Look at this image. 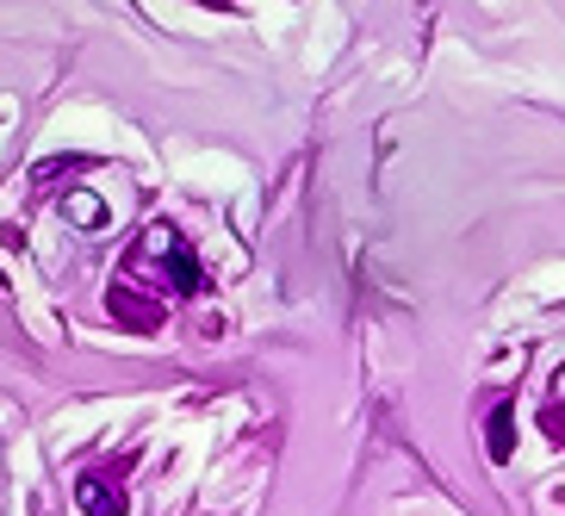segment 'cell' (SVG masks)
I'll return each mask as SVG.
<instances>
[{
    "mask_svg": "<svg viewBox=\"0 0 565 516\" xmlns=\"http://www.w3.org/2000/svg\"><path fill=\"white\" fill-rule=\"evenodd\" d=\"M200 255L174 224H150L131 250L118 255L113 286H106V312L137 336H156L168 324V305H181L200 293Z\"/></svg>",
    "mask_w": 565,
    "mask_h": 516,
    "instance_id": "obj_1",
    "label": "cell"
},
{
    "mask_svg": "<svg viewBox=\"0 0 565 516\" xmlns=\"http://www.w3.org/2000/svg\"><path fill=\"white\" fill-rule=\"evenodd\" d=\"M75 504H82L87 516H125V492L113 485V473H82Z\"/></svg>",
    "mask_w": 565,
    "mask_h": 516,
    "instance_id": "obj_2",
    "label": "cell"
},
{
    "mask_svg": "<svg viewBox=\"0 0 565 516\" xmlns=\"http://www.w3.org/2000/svg\"><path fill=\"white\" fill-rule=\"evenodd\" d=\"M510 435H515V404H498V411H491V442H484L491 466H503V461H510V449H515Z\"/></svg>",
    "mask_w": 565,
    "mask_h": 516,
    "instance_id": "obj_3",
    "label": "cell"
},
{
    "mask_svg": "<svg viewBox=\"0 0 565 516\" xmlns=\"http://www.w3.org/2000/svg\"><path fill=\"white\" fill-rule=\"evenodd\" d=\"M63 212L75 218L82 231H100V224H106V206L94 200V193H68V200H63Z\"/></svg>",
    "mask_w": 565,
    "mask_h": 516,
    "instance_id": "obj_4",
    "label": "cell"
},
{
    "mask_svg": "<svg viewBox=\"0 0 565 516\" xmlns=\"http://www.w3.org/2000/svg\"><path fill=\"white\" fill-rule=\"evenodd\" d=\"M541 430H547V442H559V449H565V399H547V411H541Z\"/></svg>",
    "mask_w": 565,
    "mask_h": 516,
    "instance_id": "obj_5",
    "label": "cell"
},
{
    "mask_svg": "<svg viewBox=\"0 0 565 516\" xmlns=\"http://www.w3.org/2000/svg\"><path fill=\"white\" fill-rule=\"evenodd\" d=\"M553 386H559V392H553V399H565V367H559V373H553Z\"/></svg>",
    "mask_w": 565,
    "mask_h": 516,
    "instance_id": "obj_6",
    "label": "cell"
}]
</instances>
